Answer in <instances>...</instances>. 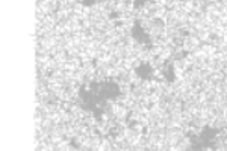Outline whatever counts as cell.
<instances>
[{"label":"cell","mask_w":227,"mask_h":151,"mask_svg":"<svg viewBox=\"0 0 227 151\" xmlns=\"http://www.w3.org/2000/svg\"><path fill=\"white\" fill-rule=\"evenodd\" d=\"M138 24H139V27L144 30V33L147 35L148 32L153 29V26H155V21L150 20V18H146V20H141V21L138 23Z\"/></svg>","instance_id":"cell-1"},{"label":"cell","mask_w":227,"mask_h":151,"mask_svg":"<svg viewBox=\"0 0 227 151\" xmlns=\"http://www.w3.org/2000/svg\"><path fill=\"white\" fill-rule=\"evenodd\" d=\"M130 64H132V70H136V71H138L139 68H141V67L144 65V64L141 62V59H139V58H136V59H133L132 62H130Z\"/></svg>","instance_id":"cell-2"}]
</instances>
